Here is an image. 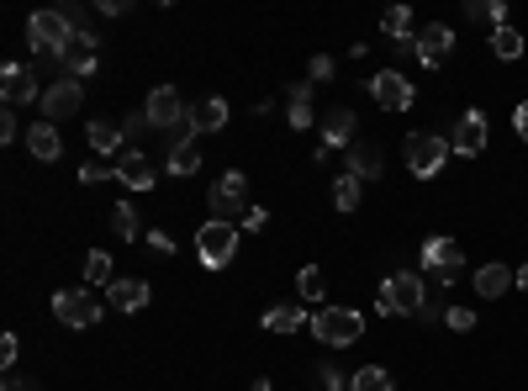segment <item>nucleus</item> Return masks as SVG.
<instances>
[{"label":"nucleus","instance_id":"8","mask_svg":"<svg viewBox=\"0 0 528 391\" xmlns=\"http://www.w3.org/2000/svg\"><path fill=\"white\" fill-rule=\"evenodd\" d=\"M423 275H433V281H439V286H455V275H460V265H465V254H460V244H455V238H428V244H423Z\"/></svg>","mask_w":528,"mask_h":391},{"label":"nucleus","instance_id":"37","mask_svg":"<svg viewBox=\"0 0 528 391\" xmlns=\"http://www.w3.org/2000/svg\"><path fill=\"white\" fill-rule=\"evenodd\" d=\"M307 74H312V85H317V80H333V59H328V53H317Z\"/></svg>","mask_w":528,"mask_h":391},{"label":"nucleus","instance_id":"40","mask_svg":"<svg viewBox=\"0 0 528 391\" xmlns=\"http://www.w3.org/2000/svg\"><path fill=\"white\" fill-rule=\"evenodd\" d=\"M513 127H518V138H523V148H528V101H518V111H513Z\"/></svg>","mask_w":528,"mask_h":391},{"label":"nucleus","instance_id":"28","mask_svg":"<svg viewBox=\"0 0 528 391\" xmlns=\"http://www.w3.org/2000/svg\"><path fill=\"white\" fill-rule=\"evenodd\" d=\"M117 270H111V254H85V286L90 291H111Z\"/></svg>","mask_w":528,"mask_h":391},{"label":"nucleus","instance_id":"44","mask_svg":"<svg viewBox=\"0 0 528 391\" xmlns=\"http://www.w3.org/2000/svg\"><path fill=\"white\" fill-rule=\"evenodd\" d=\"M518 286H523V296H528V259H523V265H518Z\"/></svg>","mask_w":528,"mask_h":391},{"label":"nucleus","instance_id":"15","mask_svg":"<svg viewBox=\"0 0 528 391\" xmlns=\"http://www.w3.org/2000/svg\"><path fill=\"white\" fill-rule=\"evenodd\" d=\"M117 180L127 185V191H154L159 170H154V159H148L143 148H127V154L117 159Z\"/></svg>","mask_w":528,"mask_h":391},{"label":"nucleus","instance_id":"3","mask_svg":"<svg viewBox=\"0 0 528 391\" xmlns=\"http://www.w3.org/2000/svg\"><path fill=\"white\" fill-rule=\"evenodd\" d=\"M312 333H317L323 344H333V349H349V344L365 339V318H360L354 307H328V302H323V307L312 312Z\"/></svg>","mask_w":528,"mask_h":391},{"label":"nucleus","instance_id":"7","mask_svg":"<svg viewBox=\"0 0 528 391\" xmlns=\"http://www.w3.org/2000/svg\"><path fill=\"white\" fill-rule=\"evenodd\" d=\"M143 117H148V127H159V133L175 138L180 127L196 117V111H185V101H180V90H175V85H154V96H148Z\"/></svg>","mask_w":528,"mask_h":391},{"label":"nucleus","instance_id":"6","mask_svg":"<svg viewBox=\"0 0 528 391\" xmlns=\"http://www.w3.org/2000/svg\"><path fill=\"white\" fill-rule=\"evenodd\" d=\"M449 138H439V133H418V138H407V170H412V180H433L449 164Z\"/></svg>","mask_w":528,"mask_h":391},{"label":"nucleus","instance_id":"13","mask_svg":"<svg viewBox=\"0 0 528 391\" xmlns=\"http://www.w3.org/2000/svg\"><path fill=\"white\" fill-rule=\"evenodd\" d=\"M449 148H455L460 159H476L486 154V111H460V122H455V138H449Z\"/></svg>","mask_w":528,"mask_h":391},{"label":"nucleus","instance_id":"18","mask_svg":"<svg viewBox=\"0 0 528 391\" xmlns=\"http://www.w3.org/2000/svg\"><path fill=\"white\" fill-rule=\"evenodd\" d=\"M27 148H32V159H43V164L64 159V138H59V127H53V122H32L27 127Z\"/></svg>","mask_w":528,"mask_h":391},{"label":"nucleus","instance_id":"11","mask_svg":"<svg viewBox=\"0 0 528 391\" xmlns=\"http://www.w3.org/2000/svg\"><path fill=\"white\" fill-rule=\"evenodd\" d=\"M43 90H48V85H37L32 64H6V69H0V96H6L11 111H16V106H27V101L43 106Z\"/></svg>","mask_w":528,"mask_h":391},{"label":"nucleus","instance_id":"16","mask_svg":"<svg viewBox=\"0 0 528 391\" xmlns=\"http://www.w3.org/2000/svg\"><path fill=\"white\" fill-rule=\"evenodd\" d=\"M96 43H101L96 32H80V37H74V48L64 53V69H69V80H85V74H96V64H101Z\"/></svg>","mask_w":528,"mask_h":391},{"label":"nucleus","instance_id":"43","mask_svg":"<svg viewBox=\"0 0 528 391\" xmlns=\"http://www.w3.org/2000/svg\"><path fill=\"white\" fill-rule=\"evenodd\" d=\"M0 391H32L27 381H16V376H6V381H0Z\"/></svg>","mask_w":528,"mask_h":391},{"label":"nucleus","instance_id":"20","mask_svg":"<svg viewBox=\"0 0 528 391\" xmlns=\"http://www.w3.org/2000/svg\"><path fill=\"white\" fill-rule=\"evenodd\" d=\"M513 286H518V275L507 265H481L476 270V296H486V302H497V296H507Z\"/></svg>","mask_w":528,"mask_h":391},{"label":"nucleus","instance_id":"1","mask_svg":"<svg viewBox=\"0 0 528 391\" xmlns=\"http://www.w3.org/2000/svg\"><path fill=\"white\" fill-rule=\"evenodd\" d=\"M74 37H80V27H74L69 11H32L27 16V43H32L37 59H59L64 64V53L74 48Z\"/></svg>","mask_w":528,"mask_h":391},{"label":"nucleus","instance_id":"23","mask_svg":"<svg viewBox=\"0 0 528 391\" xmlns=\"http://www.w3.org/2000/svg\"><path fill=\"white\" fill-rule=\"evenodd\" d=\"M381 170H386V164H381V148H375V143H354V148H349V175L381 180Z\"/></svg>","mask_w":528,"mask_h":391},{"label":"nucleus","instance_id":"2","mask_svg":"<svg viewBox=\"0 0 528 391\" xmlns=\"http://www.w3.org/2000/svg\"><path fill=\"white\" fill-rule=\"evenodd\" d=\"M423 307H428L423 275L396 270V275L381 281V296H375V312H381V318H423Z\"/></svg>","mask_w":528,"mask_h":391},{"label":"nucleus","instance_id":"39","mask_svg":"<svg viewBox=\"0 0 528 391\" xmlns=\"http://www.w3.org/2000/svg\"><path fill=\"white\" fill-rule=\"evenodd\" d=\"M148 249H154V254H175V238H169V233H148Z\"/></svg>","mask_w":528,"mask_h":391},{"label":"nucleus","instance_id":"30","mask_svg":"<svg viewBox=\"0 0 528 391\" xmlns=\"http://www.w3.org/2000/svg\"><path fill=\"white\" fill-rule=\"evenodd\" d=\"M349 391H391V370L386 365H365L349 376Z\"/></svg>","mask_w":528,"mask_h":391},{"label":"nucleus","instance_id":"32","mask_svg":"<svg viewBox=\"0 0 528 391\" xmlns=\"http://www.w3.org/2000/svg\"><path fill=\"white\" fill-rule=\"evenodd\" d=\"M111 228H117L122 244H132V238H138V212H132L127 201H117V207H111Z\"/></svg>","mask_w":528,"mask_h":391},{"label":"nucleus","instance_id":"33","mask_svg":"<svg viewBox=\"0 0 528 391\" xmlns=\"http://www.w3.org/2000/svg\"><path fill=\"white\" fill-rule=\"evenodd\" d=\"M444 323L455 333H470V328H476V312H470V307H444Z\"/></svg>","mask_w":528,"mask_h":391},{"label":"nucleus","instance_id":"29","mask_svg":"<svg viewBox=\"0 0 528 391\" xmlns=\"http://www.w3.org/2000/svg\"><path fill=\"white\" fill-rule=\"evenodd\" d=\"M196 127H201V133H217V127H228V101H222V96H206V101L196 106Z\"/></svg>","mask_w":528,"mask_h":391},{"label":"nucleus","instance_id":"17","mask_svg":"<svg viewBox=\"0 0 528 391\" xmlns=\"http://www.w3.org/2000/svg\"><path fill=\"white\" fill-rule=\"evenodd\" d=\"M106 302L117 312H143L148 307V281H138V275H122V281H111Z\"/></svg>","mask_w":528,"mask_h":391},{"label":"nucleus","instance_id":"4","mask_svg":"<svg viewBox=\"0 0 528 391\" xmlns=\"http://www.w3.org/2000/svg\"><path fill=\"white\" fill-rule=\"evenodd\" d=\"M238 254V222H222V217H212V222H201L196 228V259L206 270H228V259Z\"/></svg>","mask_w":528,"mask_h":391},{"label":"nucleus","instance_id":"42","mask_svg":"<svg viewBox=\"0 0 528 391\" xmlns=\"http://www.w3.org/2000/svg\"><path fill=\"white\" fill-rule=\"evenodd\" d=\"M486 22H492V27H507V6H502V0H492V6H486Z\"/></svg>","mask_w":528,"mask_h":391},{"label":"nucleus","instance_id":"34","mask_svg":"<svg viewBox=\"0 0 528 391\" xmlns=\"http://www.w3.org/2000/svg\"><path fill=\"white\" fill-rule=\"evenodd\" d=\"M16 138H27V133H22V122H16V111L6 106V117H0V143H16Z\"/></svg>","mask_w":528,"mask_h":391},{"label":"nucleus","instance_id":"21","mask_svg":"<svg viewBox=\"0 0 528 391\" xmlns=\"http://www.w3.org/2000/svg\"><path fill=\"white\" fill-rule=\"evenodd\" d=\"M381 32L396 43V53H412V37H418V32H412V11H407V6L381 11Z\"/></svg>","mask_w":528,"mask_h":391},{"label":"nucleus","instance_id":"12","mask_svg":"<svg viewBox=\"0 0 528 391\" xmlns=\"http://www.w3.org/2000/svg\"><path fill=\"white\" fill-rule=\"evenodd\" d=\"M412 53H418V64H423V69H439L449 53H455V32H449L444 22H428L418 37H412Z\"/></svg>","mask_w":528,"mask_h":391},{"label":"nucleus","instance_id":"38","mask_svg":"<svg viewBox=\"0 0 528 391\" xmlns=\"http://www.w3.org/2000/svg\"><path fill=\"white\" fill-rule=\"evenodd\" d=\"M264 222H270V212H264V207H249V217H243V233H264Z\"/></svg>","mask_w":528,"mask_h":391},{"label":"nucleus","instance_id":"24","mask_svg":"<svg viewBox=\"0 0 528 391\" xmlns=\"http://www.w3.org/2000/svg\"><path fill=\"white\" fill-rule=\"evenodd\" d=\"M122 143H127V133H122L117 122H90V148H96V154H117L122 159L127 154Z\"/></svg>","mask_w":528,"mask_h":391},{"label":"nucleus","instance_id":"41","mask_svg":"<svg viewBox=\"0 0 528 391\" xmlns=\"http://www.w3.org/2000/svg\"><path fill=\"white\" fill-rule=\"evenodd\" d=\"M323 386L328 391H349V376H344V370H323Z\"/></svg>","mask_w":528,"mask_h":391},{"label":"nucleus","instance_id":"9","mask_svg":"<svg viewBox=\"0 0 528 391\" xmlns=\"http://www.w3.org/2000/svg\"><path fill=\"white\" fill-rule=\"evenodd\" d=\"M370 101L381 111H412V101H418V85L407 80L402 69H381L370 80Z\"/></svg>","mask_w":528,"mask_h":391},{"label":"nucleus","instance_id":"45","mask_svg":"<svg viewBox=\"0 0 528 391\" xmlns=\"http://www.w3.org/2000/svg\"><path fill=\"white\" fill-rule=\"evenodd\" d=\"M254 391H270V381H254Z\"/></svg>","mask_w":528,"mask_h":391},{"label":"nucleus","instance_id":"25","mask_svg":"<svg viewBox=\"0 0 528 391\" xmlns=\"http://www.w3.org/2000/svg\"><path fill=\"white\" fill-rule=\"evenodd\" d=\"M286 122L296 127H312V85H291V96H286Z\"/></svg>","mask_w":528,"mask_h":391},{"label":"nucleus","instance_id":"36","mask_svg":"<svg viewBox=\"0 0 528 391\" xmlns=\"http://www.w3.org/2000/svg\"><path fill=\"white\" fill-rule=\"evenodd\" d=\"M16 355H22V344H16V333H6V339H0V365H16Z\"/></svg>","mask_w":528,"mask_h":391},{"label":"nucleus","instance_id":"35","mask_svg":"<svg viewBox=\"0 0 528 391\" xmlns=\"http://www.w3.org/2000/svg\"><path fill=\"white\" fill-rule=\"evenodd\" d=\"M111 175H117V164H85V170H80L85 185H101V180H111Z\"/></svg>","mask_w":528,"mask_h":391},{"label":"nucleus","instance_id":"5","mask_svg":"<svg viewBox=\"0 0 528 391\" xmlns=\"http://www.w3.org/2000/svg\"><path fill=\"white\" fill-rule=\"evenodd\" d=\"M101 312H106V302L90 286H80V291H53V318H59L64 328H96Z\"/></svg>","mask_w":528,"mask_h":391},{"label":"nucleus","instance_id":"27","mask_svg":"<svg viewBox=\"0 0 528 391\" xmlns=\"http://www.w3.org/2000/svg\"><path fill=\"white\" fill-rule=\"evenodd\" d=\"M523 48H528V43H523V32H518V27H497V32H492V53H497L502 64H518V59H523Z\"/></svg>","mask_w":528,"mask_h":391},{"label":"nucleus","instance_id":"19","mask_svg":"<svg viewBox=\"0 0 528 391\" xmlns=\"http://www.w3.org/2000/svg\"><path fill=\"white\" fill-rule=\"evenodd\" d=\"M323 148H354V111L333 106L323 117Z\"/></svg>","mask_w":528,"mask_h":391},{"label":"nucleus","instance_id":"14","mask_svg":"<svg viewBox=\"0 0 528 391\" xmlns=\"http://www.w3.org/2000/svg\"><path fill=\"white\" fill-rule=\"evenodd\" d=\"M80 101H85V85L80 80H53L48 90H43V122H59V117H69V111H80Z\"/></svg>","mask_w":528,"mask_h":391},{"label":"nucleus","instance_id":"22","mask_svg":"<svg viewBox=\"0 0 528 391\" xmlns=\"http://www.w3.org/2000/svg\"><path fill=\"white\" fill-rule=\"evenodd\" d=\"M264 328H270V333H296V328H312V312H307V307H296V302H286V307H270V312H264Z\"/></svg>","mask_w":528,"mask_h":391},{"label":"nucleus","instance_id":"26","mask_svg":"<svg viewBox=\"0 0 528 391\" xmlns=\"http://www.w3.org/2000/svg\"><path fill=\"white\" fill-rule=\"evenodd\" d=\"M360 191H365V180L344 170V175L333 180V207L338 212H360Z\"/></svg>","mask_w":528,"mask_h":391},{"label":"nucleus","instance_id":"31","mask_svg":"<svg viewBox=\"0 0 528 391\" xmlns=\"http://www.w3.org/2000/svg\"><path fill=\"white\" fill-rule=\"evenodd\" d=\"M296 291H301V302H317V307H323V291H328V275H323V270H317V265H307V270H301V275H296Z\"/></svg>","mask_w":528,"mask_h":391},{"label":"nucleus","instance_id":"10","mask_svg":"<svg viewBox=\"0 0 528 391\" xmlns=\"http://www.w3.org/2000/svg\"><path fill=\"white\" fill-rule=\"evenodd\" d=\"M206 201H212V212L222 222H233V212H243V201H249V175L243 170H228L212 180V191H206Z\"/></svg>","mask_w":528,"mask_h":391}]
</instances>
